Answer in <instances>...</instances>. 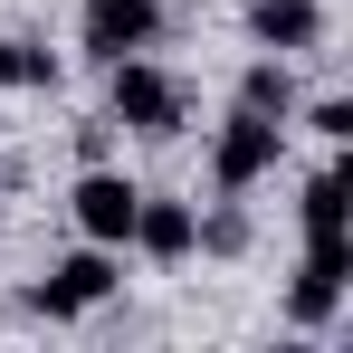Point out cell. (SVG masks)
Masks as SVG:
<instances>
[{"mask_svg": "<svg viewBox=\"0 0 353 353\" xmlns=\"http://www.w3.org/2000/svg\"><path fill=\"white\" fill-rule=\"evenodd\" d=\"M105 115L124 124V134H143V143H172L181 124H191V86H181L163 58H105Z\"/></svg>", "mask_w": 353, "mask_h": 353, "instance_id": "obj_1", "label": "cell"}, {"mask_svg": "<svg viewBox=\"0 0 353 353\" xmlns=\"http://www.w3.org/2000/svg\"><path fill=\"white\" fill-rule=\"evenodd\" d=\"M115 287H124V248H96V239H86V248H67L58 268L29 287V315H48V325H77V315H96Z\"/></svg>", "mask_w": 353, "mask_h": 353, "instance_id": "obj_2", "label": "cell"}, {"mask_svg": "<svg viewBox=\"0 0 353 353\" xmlns=\"http://www.w3.org/2000/svg\"><path fill=\"white\" fill-rule=\"evenodd\" d=\"M277 163H287V124H268V115H248V105H230V124L210 134V181H220V191H258Z\"/></svg>", "mask_w": 353, "mask_h": 353, "instance_id": "obj_3", "label": "cell"}, {"mask_svg": "<svg viewBox=\"0 0 353 353\" xmlns=\"http://www.w3.org/2000/svg\"><path fill=\"white\" fill-rule=\"evenodd\" d=\"M163 29H172V0H77V39H86V58H134V48H163Z\"/></svg>", "mask_w": 353, "mask_h": 353, "instance_id": "obj_4", "label": "cell"}, {"mask_svg": "<svg viewBox=\"0 0 353 353\" xmlns=\"http://www.w3.org/2000/svg\"><path fill=\"white\" fill-rule=\"evenodd\" d=\"M134 201H143V181H124L115 163H86L77 191H67V220H77V239H96V248H134Z\"/></svg>", "mask_w": 353, "mask_h": 353, "instance_id": "obj_5", "label": "cell"}, {"mask_svg": "<svg viewBox=\"0 0 353 353\" xmlns=\"http://www.w3.org/2000/svg\"><path fill=\"white\" fill-rule=\"evenodd\" d=\"M191 220H201L191 201H172V191H143V201H134V248H143L153 268H181V258H191Z\"/></svg>", "mask_w": 353, "mask_h": 353, "instance_id": "obj_6", "label": "cell"}, {"mask_svg": "<svg viewBox=\"0 0 353 353\" xmlns=\"http://www.w3.org/2000/svg\"><path fill=\"white\" fill-rule=\"evenodd\" d=\"M248 39L277 48V58L315 48V39H325V0H248Z\"/></svg>", "mask_w": 353, "mask_h": 353, "instance_id": "obj_7", "label": "cell"}, {"mask_svg": "<svg viewBox=\"0 0 353 353\" xmlns=\"http://www.w3.org/2000/svg\"><path fill=\"white\" fill-rule=\"evenodd\" d=\"M344 220H353V181H344V163H325L305 181V201H296V230H305V248H334Z\"/></svg>", "mask_w": 353, "mask_h": 353, "instance_id": "obj_8", "label": "cell"}, {"mask_svg": "<svg viewBox=\"0 0 353 353\" xmlns=\"http://www.w3.org/2000/svg\"><path fill=\"white\" fill-rule=\"evenodd\" d=\"M239 105L268 115V124H296V67L277 58V48H258V58L239 67Z\"/></svg>", "mask_w": 353, "mask_h": 353, "instance_id": "obj_9", "label": "cell"}, {"mask_svg": "<svg viewBox=\"0 0 353 353\" xmlns=\"http://www.w3.org/2000/svg\"><path fill=\"white\" fill-rule=\"evenodd\" d=\"M58 48H39V39H0V96H58Z\"/></svg>", "mask_w": 353, "mask_h": 353, "instance_id": "obj_10", "label": "cell"}, {"mask_svg": "<svg viewBox=\"0 0 353 353\" xmlns=\"http://www.w3.org/2000/svg\"><path fill=\"white\" fill-rule=\"evenodd\" d=\"M344 287H353V277H325V268H296V287H287V325H296V334H325V325L344 315Z\"/></svg>", "mask_w": 353, "mask_h": 353, "instance_id": "obj_11", "label": "cell"}, {"mask_svg": "<svg viewBox=\"0 0 353 353\" xmlns=\"http://www.w3.org/2000/svg\"><path fill=\"white\" fill-rule=\"evenodd\" d=\"M248 210H239V191L230 201H220V210H210V220H191V248H201V258H248Z\"/></svg>", "mask_w": 353, "mask_h": 353, "instance_id": "obj_12", "label": "cell"}, {"mask_svg": "<svg viewBox=\"0 0 353 353\" xmlns=\"http://www.w3.org/2000/svg\"><path fill=\"white\" fill-rule=\"evenodd\" d=\"M305 124H315L325 143H353V96H315V105H305Z\"/></svg>", "mask_w": 353, "mask_h": 353, "instance_id": "obj_13", "label": "cell"}, {"mask_svg": "<svg viewBox=\"0 0 353 353\" xmlns=\"http://www.w3.org/2000/svg\"><path fill=\"white\" fill-rule=\"evenodd\" d=\"M0 230H10V201H0Z\"/></svg>", "mask_w": 353, "mask_h": 353, "instance_id": "obj_14", "label": "cell"}]
</instances>
